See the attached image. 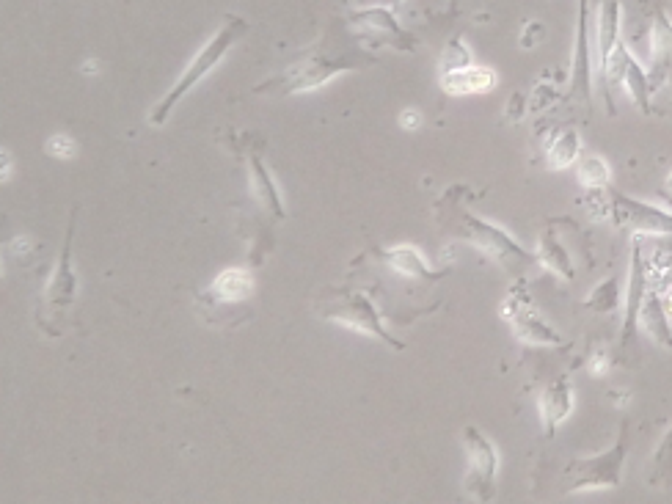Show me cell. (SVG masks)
<instances>
[{
	"mask_svg": "<svg viewBox=\"0 0 672 504\" xmlns=\"http://www.w3.org/2000/svg\"><path fill=\"white\" fill-rule=\"evenodd\" d=\"M466 191L463 188H449L436 204L438 229L452 240H460L466 246L477 248L482 257L491 259L493 265H499L507 273H518L527 265H535L538 257L518 243L510 232H504L502 226L485 221L480 215H474L466 204Z\"/></svg>",
	"mask_w": 672,
	"mask_h": 504,
	"instance_id": "obj_1",
	"label": "cell"
},
{
	"mask_svg": "<svg viewBox=\"0 0 672 504\" xmlns=\"http://www.w3.org/2000/svg\"><path fill=\"white\" fill-rule=\"evenodd\" d=\"M372 64H378V58L364 50V42L345 45L336 36H328V42H317L309 47L281 72L257 83L254 91L262 97H292V94L320 89L342 72L372 67Z\"/></svg>",
	"mask_w": 672,
	"mask_h": 504,
	"instance_id": "obj_2",
	"label": "cell"
},
{
	"mask_svg": "<svg viewBox=\"0 0 672 504\" xmlns=\"http://www.w3.org/2000/svg\"><path fill=\"white\" fill-rule=\"evenodd\" d=\"M248 23L243 17H235V14H226L224 23L218 25V31H215L202 47H199V53L188 61V67L180 75V80L166 91V97L157 102L152 113H149V124L152 127H163L168 122V116L174 113V108L180 105L188 94H191L199 83H202L207 75H213L215 69L221 67V61L226 58V53L232 50V47L246 36Z\"/></svg>",
	"mask_w": 672,
	"mask_h": 504,
	"instance_id": "obj_3",
	"label": "cell"
},
{
	"mask_svg": "<svg viewBox=\"0 0 672 504\" xmlns=\"http://www.w3.org/2000/svg\"><path fill=\"white\" fill-rule=\"evenodd\" d=\"M75 229H78V204H72L69 210V224L61 251H58V262L53 276L47 279V287L39 301V314L36 323L47 336H61L67 331V317L75 309V298H78V270H75V259H72V243H75Z\"/></svg>",
	"mask_w": 672,
	"mask_h": 504,
	"instance_id": "obj_4",
	"label": "cell"
},
{
	"mask_svg": "<svg viewBox=\"0 0 672 504\" xmlns=\"http://www.w3.org/2000/svg\"><path fill=\"white\" fill-rule=\"evenodd\" d=\"M314 309H317L320 317L331 320V323L345 325V328L359 331V334L375 336V339H381L383 345H389L394 350H405L403 342L394 339L383 328L381 312L375 309V303L361 290H353V287H325V290L317 292Z\"/></svg>",
	"mask_w": 672,
	"mask_h": 504,
	"instance_id": "obj_5",
	"label": "cell"
},
{
	"mask_svg": "<svg viewBox=\"0 0 672 504\" xmlns=\"http://www.w3.org/2000/svg\"><path fill=\"white\" fill-rule=\"evenodd\" d=\"M628 458V422H620L612 447L590 458H576L565 466V493L606 491L623 482Z\"/></svg>",
	"mask_w": 672,
	"mask_h": 504,
	"instance_id": "obj_6",
	"label": "cell"
},
{
	"mask_svg": "<svg viewBox=\"0 0 672 504\" xmlns=\"http://www.w3.org/2000/svg\"><path fill=\"white\" fill-rule=\"evenodd\" d=\"M502 317L510 323L516 339L532 348H565V339L557 334V328L543 320V314L535 309L532 295L527 287H513L502 301Z\"/></svg>",
	"mask_w": 672,
	"mask_h": 504,
	"instance_id": "obj_7",
	"label": "cell"
},
{
	"mask_svg": "<svg viewBox=\"0 0 672 504\" xmlns=\"http://www.w3.org/2000/svg\"><path fill=\"white\" fill-rule=\"evenodd\" d=\"M463 449H466V474H463V491L471 499L488 502L496 491V474H499V452L493 441L474 425L463 427Z\"/></svg>",
	"mask_w": 672,
	"mask_h": 504,
	"instance_id": "obj_8",
	"label": "cell"
},
{
	"mask_svg": "<svg viewBox=\"0 0 672 504\" xmlns=\"http://www.w3.org/2000/svg\"><path fill=\"white\" fill-rule=\"evenodd\" d=\"M350 28L359 34L364 45H370V42L372 45H389L403 53H411L416 45L414 36L405 31L392 9H386V6H367L359 12H350Z\"/></svg>",
	"mask_w": 672,
	"mask_h": 504,
	"instance_id": "obj_9",
	"label": "cell"
},
{
	"mask_svg": "<svg viewBox=\"0 0 672 504\" xmlns=\"http://www.w3.org/2000/svg\"><path fill=\"white\" fill-rule=\"evenodd\" d=\"M568 100L593 105V50H590V0H579L576 14V36H573L571 58V83H568Z\"/></svg>",
	"mask_w": 672,
	"mask_h": 504,
	"instance_id": "obj_10",
	"label": "cell"
},
{
	"mask_svg": "<svg viewBox=\"0 0 672 504\" xmlns=\"http://www.w3.org/2000/svg\"><path fill=\"white\" fill-rule=\"evenodd\" d=\"M612 218L639 235L672 237V213L642 199H631L626 193L612 191Z\"/></svg>",
	"mask_w": 672,
	"mask_h": 504,
	"instance_id": "obj_11",
	"label": "cell"
},
{
	"mask_svg": "<svg viewBox=\"0 0 672 504\" xmlns=\"http://www.w3.org/2000/svg\"><path fill=\"white\" fill-rule=\"evenodd\" d=\"M604 75L609 80H620L623 86H626V94L631 97V102L637 105L639 113H645L648 116L653 111V83H650L648 69L639 64L637 58L631 56V50H628L623 42L615 47V53L609 58V64H606Z\"/></svg>",
	"mask_w": 672,
	"mask_h": 504,
	"instance_id": "obj_12",
	"label": "cell"
},
{
	"mask_svg": "<svg viewBox=\"0 0 672 504\" xmlns=\"http://www.w3.org/2000/svg\"><path fill=\"white\" fill-rule=\"evenodd\" d=\"M648 295V268H645V257H642V243L634 240L631 246V262H628V290H626V309H623V328H620V345L626 348L634 339L639 325V312H642V301Z\"/></svg>",
	"mask_w": 672,
	"mask_h": 504,
	"instance_id": "obj_13",
	"label": "cell"
},
{
	"mask_svg": "<svg viewBox=\"0 0 672 504\" xmlns=\"http://www.w3.org/2000/svg\"><path fill=\"white\" fill-rule=\"evenodd\" d=\"M650 83L653 89L667 86L672 75V17L661 6L653 9L650 23Z\"/></svg>",
	"mask_w": 672,
	"mask_h": 504,
	"instance_id": "obj_14",
	"label": "cell"
},
{
	"mask_svg": "<svg viewBox=\"0 0 672 504\" xmlns=\"http://www.w3.org/2000/svg\"><path fill=\"white\" fill-rule=\"evenodd\" d=\"M254 292V276L248 268H226L218 273L210 290L202 295L204 309H218V306H246V301Z\"/></svg>",
	"mask_w": 672,
	"mask_h": 504,
	"instance_id": "obj_15",
	"label": "cell"
},
{
	"mask_svg": "<svg viewBox=\"0 0 672 504\" xmlns=\"http://www.w3.org/2000/svg\"><path fill=\"white\" fill-rule=\"evenodd\" d=\"M571 411H573V386L565 375H560V378H554L551 383H546L538 397V414L540 425H543V436L554 438V433H557L562 422L571 416Z\"/></svg>",
	"mask_w": 672,
	"mask_h": 504,
	"instance_id": "obj_16",
	"label": "cell"
},
{
	"mask_svg": "<svg viewBox=\"0 0 672 504\" xmlns=\"http://www.w3.org/2000/svg\"><path fill=\"white\" fill-rule=\"evenodd\" d=\"M535 257H538V265H543V268L549 270V273H554V276H560L562 281L576 279L571 251H568L565 243H562L560 232H557V224H549L543 232H540Z\"/></svg>",
	"mask_w": 672,
	"mask_h": 504,
	"instance_id": "obj_17",
	"label": "cell"
},
{
	"mask_svg": "<svg viewBox=\"0 0 672 504\" xmlns=\"http://www.w3.org/2000/svg\"><path fill=\"white\" fill-rule=\"evenodd\" d=\"M438 83L441 89L458 97V94H485V91L496 89L499 83V75L493 72L491 67H477L471 64L466 69H458V72H447V75H438Z\"/></svg>",
	"mask_w": 672,
	"mask_h": 504,
	"instance_id": "obj_18",
	"label": "cell"
},
{
	"mask_svg": "<svg viewBox=\"0 0 672 504\" xmlns=\"http://www.w3.org/2000/svg\"><path fill=\"white\" fill-rule=\"evenodd\" d=\"M375 257L381 259L383 265H389L394 273H400L405 279L411 281H436L441 279L444 273H436L425 265V259L419 257V251L411 246H397L386 248V251H375Z\"/></svg>",
	"mask_w": 672,
	"mask_h": 504,
	"instance_id": "obj_19",
	"label": "cell"
},
{
	"mask_svg": "<svg viewBox=\"0 0 672 504\" xmlns=\"http://www.w3.org/2000/svg\"><path fill=\"white\" fill-rule=\"evenodd\" d=\"M595 45H598V64H601V72H604L609 58L615 53V47L620 45V0H601Z\"/></svg>",
	"mask_w": 672,
	"mask_h": 504,
	"instance_id": "obj_20",
	"label": "cell"
},
{
	"mask_svg": "<svg viewBox=\"0 0 672 504\" xmlns=\"http://www.w3.org/2000/svg\"><path fill=\"white\" fill-rule=\"evenodd\" d=\"M639 323L648 331V336L661 345V348L672 350V323L670 314L664 309V301H661L659 292L648 290L645 301H642V312H639Z\"/></svg>",
	"mask_w": 672,
	"mask_h": 504,
	"instance_id": "obj_21",
	"label": "cell"
},
{
	"mask_svg": "<svg viewBox=\"0 0 672 504\" xmlns=\"http://www.w3.org/2000/svg\"><path fill=\"white\" fill-rule=\"evenodd\" d=\"M248 177H251V193L257 196V202L268 210L273 218H284V204H281L279 188L268 174V168L259 155H248Z\"/></svg>",
	"mask_w": 672,
	"mask_h": 504,
	"instance_id": "obj_22",
	"label": "cell"
},
{
	"mask_svg": "<svg viewBox=\"0 0 672 504\" xmlns=\"http://www.w3.org/2000/svg\"><path fill=\"white\" fill-rule=\"evenodd\" d=\"M579 157H582V138L573 127L560 130L546 149V163H549L551 171H565L573 163H579Z\"/></svg>",
	"mask_w": 672,
	"mask_h": 504,
	"instance_id": "obj_23",
	"label": "cell"
},
{
	"mask_svg": "<svg viewBox=\"0 0 672 504\" xmlns=\"http://www.w3.org/2000/svg\"><path fill=\"white\" fill-rule=\"evenodd\" d=\"M620 279L617 276H606L598 287H593V292L584 298V309H593L598 314H612L617 312L620 306Z\"/></svg>",
	"mask_w": 672,
	"mask_h": 504,
	"instance_id": "obj_24",
	"label": "cell"
},
{
	"mask_svg": "<svg viewBox=\"0 0 672 504\" xmlns=\"http://www.w3.org/2000/svg\"><path fill=\"white\" fill-rule=\"evenodd\" d=\"M650 480L659 482L661 488L672 485V425L667 427V433L661 436L659 447L653 449V458H650Z\"/></svg>",
	"mask_w": 672,
	"mask_h": 504,
	"instance_id": "obj_25",
	"label": "cell"
},
{
	"mask_svg": "<svg viewBox=\"0 0 672 504\" xmlns=\"http://www.w3.org/2000/svg\"><path fill=\"white\" fill-rule=\"evenodd\" d=\"M576 174H579V182H582L587 191H601L609 185V177H612V171L606 166L604 157L598 155H587L579 160V168H576Z\"/></svg>",
	"mask_w": 672,
	"mask_h": 504,
	"instance_id": "obj_26",
	"label": "cell"
},
{
	"mask_svg": "<svg viewBox=\"0 0 672 504\" xmlns=\"http://www.w3.org/2000/svg\"><path fill=\"white\" fill-rule=\"evenodd\" d=\"M471 64H474V58H471V50L466 47V42L460 36H452L444 45V50H441V56H438V75L458 72V69H466Z\"/></svg>",
	"mask_w": 672,
	"mask_h": 504,
	"instance_id": "obj_27",
	"label": "cell"
},
{
	"mask_svg": "<svg viewBox=\"0 0 672 504\" xmlns=\"http://www.w3.org/2000/svg\"><path fill=\"white\" fill-rule=\"evenodd\" d=\"M47 152L53 157H72L75 155V141L69 135H53L47 141Z\"/></svg>",
	"mask_w": 672,
	"mask_h": 504,
	"instance_id": "obj_28",
	"label": "cell"
},
{
	"mask_svg": "<svg viewBox=\"0 0 672 504\" xmlns=\"http://www.w3.org/2000/svg\"><path fill=\"white\" fill-rule=\"evenodd\" d=\"M540 36H543V25L540 23H529L527 31L521 34V47H535Z\"/></svg>",
	"mask_w": 672,
	"mask_h": 504,
	"instance_id": "obj_29",
	"label": "cell"
},
{
	"mask_svg": "<svg viewBox=\"0 0 672 504\" xmlns=\"http://www.w3.org/2000/svg\"><path fill=\"white\" fill-rule=\"evenodd\" d=\"M419 122H422V119H419V113L416 111H405L403 119H400V124H403L405 130H414V127H419Z\"/></svg>",
	"mask_w": 672,
	"mask_h": 504,
	"instance_id": "obj_30",
	"label": "cell"
},
{
	"mask_svg": "<svg viewBox=\"0 0 672 504\" xmlns=\"http://www.w3.org/2000/svg\"><path fill=\"white\" fill-rule=\"evenodd\" d=\"M667 191H672V171H670V177H667Z\"/></svg>",
	"mask_w": 672,
	"mask_h": 504,
	"instance_id": "obj_31",
	"label": "cell"
},
{
	"mask_svg": "<svg viewBox=\"0 0 672 504\" xmlns=\"http://www.w3.org/2000/svg\"><path fill=\"white\" fill-rule=\"evenodd\" d=\"M389 3H392V6H403L405 0H389Z\"/></svg>",
	"mask_w": 672,
	"mask_h": 504,
	"instance_id": "obj_32",
	"label": "cell"
},
{
	"mask_svg": "<svg viewBox=\"0 0 672 504\" xmlns=\"http://www.w3.org/2000/svg\"><path fill=\"white\" fill-rule=\"evenodd\" d=\"M667 89L672 91V75H670V80H667Z\"/></svg>",
	"mask_w": 672,
	"mask_h": 504,
	"instance_id": "obj_33",
	"label": "cell"
}]
</instances>
